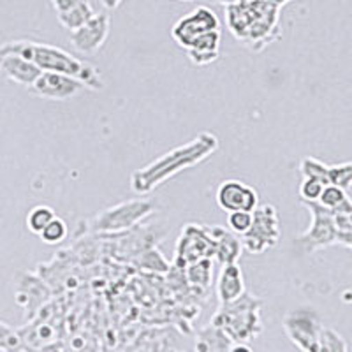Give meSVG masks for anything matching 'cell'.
<instances>
[{"instance_id":"25","label":"cell","mask_w":352,"mask_h":352,"mask_svg":"<svg viewBox=\"0 0 352 352\" xmlns=\"http://www.w3.org/2000/svg\"><path fill=\"white\" fill-rule=\"evenodd\" d=\"M39 238L48 245H58L67 238V224L60 217H55V219L50 222L43 231L39 232Z\"/></svg>"},{"instance_id":"38","label":"cell","mask_w":352,"mask_h":352,"mask_svg":"<svg viewBox=\"0 0 352 352\" xmlns=\"http://www.w3.org/2000/svg\"><path fill=\"white\" fill-rule=\"evenodd\" d=\"M178 2H192V0H178Z\"/></svg>"},{"instance_id":"16","label":"cell","mask_w":352,"mask_h":352,"mask_svg":"<svg viewBox=\"0 0 352 352\" xmlns=\"http://www.w3.org/2000/svg\"><path fill=\"white\" fill-rule=\"evenodd\" d=\"M215 292L217 298H219V303H231V301L238 300L243 294V272H241V268L236 263L222 264L220 275L217 278Z\"/></svg>"},{"instance_id":"22","label":"cell","mask_w":352,"mask_h":352,"mask_svg":"<svg viewBox=\"0 0 352 352\" xmlns=\"http://www.w3.org/2000/svg\"><path fill=\"white\" fill-rule=\"evenodd\" d=\"M56 217V213L53 212V208L46 206V204H39V206H34L27 215V228L28 231L32 232V234H37L39 236V232L43 231L46 226L52 222L53 219Z\"/></svg>"},{"instance_id":"29","label":"cell","mask_w":352,"mask_h":352,"mask_svg":"<svg viewBox=\"0 0 352 352\" xmlns=\"http://www.w3.org/2000/svg\"><path fill=\"white\" fill-rule=\"evenodd\" d=\"M324 188V184L316 178H303L300 185V197L303 203H317L320 192Z\"/></svg>"},{"instance_id":"2","label":"cell","mask_w":352,"mask_h":352,"mask_svg":"<svg viewBox=\"0 0 352 352\" xmlns=\"http://www.w3.org/2000/svg\"><path fill=\"white\" fill-rule=\"evenodd\" d=\"M280 8L268 0L236 2L226 6V23L229 32L247 46L259 53L280 37Z\"/></svg>"},{"instance_id":"19","label":"cell","mask_w":352,"mask_h":352,"mask_svg":"<svg viewBox=\"0 0 352 352\" xmlns=\"http://www.w3.org/2000/svg\"><path fill=\"white\" fill-rule=\"evenodd\" d=\"M232 340L217 326L208 324L196 336V352H231Z\"/></svg>"},{"instance_id":"12","label":"cell","mask_w":352,"mask_h":352,"mask_svg":"<svg viewBox=\"0 0 352 352\" xmlns=\"http://www.w3.org/2000/svg\"><path fill=\"white\" fill-rule=\"evenodd\" d=\"M217 204L224 212H254L259 206L257 190L238 180H226L217 188Z\"/></svg>"},{"instance_id":"31","label":"cell","mask_w":352,"mask_h":352,"mask_svg":"<svg viewBox=\"0 0 352 352\" xmlns=\"http://www.w3.org/2000/svg\"><path fill=\"white\" fill-rule=\"evenodd\" d=\"M53 6V9H55L56 14H60V12H65L69 11L71 8H74V6H78L81 2V0H50Z\"/></svg>"},{"instance_id":"3","label":"cell","mask_w":352,"mask_h":352,"mask_svg":"<svg viewBox=\"0 0 352 352\" xmlns=\"http://www.w3.org/2000/svg\"><path fill=\"white\" fill-rule=\"evenodd\" d=\"M4 53H14V55L23 56L32 64H36L41 71L67 74V76L81 81L83 87L90 88V90H100L104 87L100 72L92 64L80 60L65 50L56 48L52 44L27 39L9 41V43L0 46V55H4Z\"/></svg>"},{"instance_id":"36","label":"cell","mask_w":352,"mask_h":352,"mask_svg":"<svg viewBox=\"0 0 352 352\" xmlns=\"http://www.w3.org/2000/svg\"><path fill=\"white\" fill-rule=\"evenodd\" d=\"M319 352H326V349L322 347V345H320V349H319Z\"/></svg>"},{"instance_id":"27","label":"cell","mask_w":352,"mask_h":352,"mask_svg":"<svg viewBox=\"0 0 352 352\" xmlns=\"http://www.w3.org/2000/svg\"><path fill=\"white\" fill-rule=\"evenodd\" d=\"M0 349H4L6 352H25L18 329L11 328L2 320H0Z\"/></svg>"},{"instance_id":"39","label":"cell","mask_w":352,"mask_h":352,"mask_svg":"<svg viewBox=\"0 0 352 352\" xmlns=\"http://www.w3.org/2000/svg\"><path fill=\"white\" fill-rule=\"evenodd\" d=\"M0 352H6V351H4V349H0Z\"/></svg>"},{"instance_id":"34","label":"cell","mask_w":352,"mask_h":352,"mask_svg":"<svg viewBox=\"0 0 352 352\" xmlns=\"http://www.w3.org/2000/svg\"><path fill=\"white\" fill-rule=\"evenodd\" d=\"M268 2H272L273 6H276V8H284L285 4H289V2H292V0H268Z\"/></svg>"},{"instance_id":"8","label":"cell","mask_w":352,"mask_h":352,"mask_svg":"<svg viewBox=\"0 0 352 352\" xmlns=\"http://www.w3.org/2000/svg\"><path fill=\"white\" fill-rule=\"evenodd\" d=\"M155 213V204L150 199H131L100 212L94 220L97 232H122Z\"/></svg>"},{"instance_id":"28","label":"cell","mask_w":352,"mask_h":352,"mask_svg":"<svg viewBox=\"0 0 352 352\" xmlns=\"http://www.w3.org/2000/svg\"><path fill=\"white\" fill-rule=\"evenodd\" d=\"M140 266L148 272L155 273H166L169 272V264L164 259V256L157 250V248H150L144 254H141L140 257Z\"/></svg>"},{"instance_id":"10","label":"cell","mask_w":352,"mask_h":352,"mask_svg":"<svg viewBox=\"0 0 352 352\" xmlns=\"http://www.w3.org/2000/svg\"><path fill=\"white\" fill-rule=\"evenodd\" d=\"M212 30H220L219 18L210 8L199 6L173 25L171 37L180 44L182 48L187 50L197 37L212 32Z\"/></svg>"},{"instance_id":"18","label":"cell","mask_w":352,"mask_h":352,"mask_svg":"<svg viewBox=\"0 0 352 352\" xmlns=\"http://www.w3.org/2000/svg\"><path fill=\"white\" fill-rule=\"evenodd\" d=\"M210 232H212L213 243H215L213 257L220 264L236 263L241 256V250H243L240 236H236L232 231H226L224 228H219V226L210 228Z\"/></svg>"},{"instance_id":"15","label":"cell","mask_w":352,"mask_h":352,"mask_svg":"<svg viewBox=\"0 0 352 352\" xmlns=\"http://www.w3.org/2000/svg\"><path fill=\"white\" fill-rule=\"evenodd\" d=\"M41 72L43 71L36 64H32L23 56L14 55V53L0 55V74L8 78V80L14 81V83L30 88L34 81L39 78Z\"/></svg>"},{"instance_id":"14","label":"cell","mask_w":352,"mask_h":352,"mask_svg":"<svg viewBox=\"0 0 352 352\" xmlns=\"http://www.w3.org/2000/svg\"><path fill=\"white\" fill-rule=\"evenodd\" d=\"M50 298L48 287L37 278L36 275L25 273L18 278L16 285V301L21 308H25V316L28 320H32L39 308L43 307Z\"/></svg>"},{"instance_id":"21","label":"cell","mask_w":352,"mask_h":352,"mask_svg":"<svg viewBox=\"0 0 352 352\" xmlns=\"http://www.w3.org/2000/svg\"><path fill=\"white\" fill-rule=\"evenodd\" d=\"M185 275L187 280L192 285L199 289H208L212 284V275H213V264L212 259H199L196 263H190L185 266Z\"/></svg>"},{"instance_id":"9","label":"cell","mask_w":352,"mask_h":352,"mask_svg":"<svg viewBox=\"0 0 352 352\" xmlns=\"http://www.w3.org/2000/svg\"><path fill=\"white\" fill-rule=\"evenodd\" d=\"M215 243L210 228L199 224H187L182 229V234L176 241L175 263L184 270L187 264L199 259H213Z\"/></svg>"},{"instance_id":"11","label":"cell","mask_w":352,"mask_h":352,"mask_svg":"<svg viewBox=\"0 0 352 352\" xmlns=\"http://www.w3.org/2000/svg\"><path fill=\"white\" fill-rule=\"evenodd\" d=\"M111 21L106 12H96L90 20L71 32V44L74 50L85 55H94L102 48L109 36Z\"/></svg>"},{"instance_id":"37","label":"cell","mask_w":352,"mask_h":352,"mask_svg":"<svg viewBox=\"0 0 352 352\" xmlns=\"http://www.w3.org/2000/svg\"><path fill=\"white\" fill-rule=\"evenodd\" d=\"M238 2H252V0H238Z\"/></svg>"},{"instance_id":"20","label":"cell","mask_w":352,"mask_h":352,"mask_svg":"<svg viewBox=\"0 0 352 352\" xmlns=\"http://www.w3.org/2000/svg\"><path fill=\"white\" fill-rule=\"evenodd\" d=\"M94 14H96V11H94L92 4H90L88 0H81L80 4L71 8L69 11L56 14V18H58L62 27L67 28L69 32H72V30H76V28H80L81 25L87 23Z\"/></svg>"},{"instance_id":"4","label":"cell","mask_w":352,"mask_h":352,"mask_svg":"<svg viewBox=\"0 0 352 352\" xmlns=\"http://www.w3.org/2000/svg\"><path fill=\"white\" fill-rule=\"evenodd\" d=\"M263 301L247 291L231 303H220L210 324L220 328L232 340V344H247L263 331L261 320Z\"/></svg>"},{"instance_id":"5","label":"cell","mask_w":352,"mask_h":352,"mask_svg":"<svg viewBox=\"0 0 352 352\" xmlns=\"http://www.w3.org/2000/svg\"><path fill=\"white\" fill-rule=\"evenodd\" d=\"M241 247L248 254H263L280 240V220L273 204H261L252 212V226L241 234Z\"/></svg>"},{"instance_id":"30","label":"cell","mask_w":352,"mask_h":352,"mask_svg":"<svg viewBox=\"0 0 352 352\" xmlns=\"http://www.w3.org/2000/svg\"><path fill=\"white\" fill-rule=\"evenodd\" d=\"M228 224L234 234H245L252 226V212H231L228 217Z\"/></svg>"},{"instance_id":"32","label":"cell","mask_w":352,"mask_h":352,"mask_svg":"<svg viewBox=\"0 0 352 352\" xmlns=\"http://www.w3.org/2000/svg\"><path fill=\"white\" fill-rule=\"evenodd\" d=\"M25 352H64V351H62L60 345L44 344V345H41V347H36V349H27Z\"/></svg>"},{"instance_id":"23","label":"cell","mask_w":352,"mask_h":352,"mask_svg":"<svg viewBox=\"0 0 352 352\" xmlns=\"http://www.w3.org/2000/svg\"><path fill=\"white\" fill-rule=\"evenodd\" d=\"M328 184L340 187L349 194L352 184V164L344 162L338 166H328Z\"/></svg>"},{"instance_id":"24","label":"cell","mask_w":352,"mask_h":352,"mask_svg":"<svg viewBox=\"0 0 352 352\" xmlns=\"http://www.w3.org/2000/svg\"><path fill=\"white\" fill-rule=\"evenodd\" d=\"M300 173L303 175V178H316V180H320L324 185H329L328 166L317 160L316 157H305V159H301Z\"/></svg>"},{"instance_id":"13","label":"cell","mask_w":352,"mask_h":352,"mask_svg":"<svg viewBox=\"0 0 352 352\" xmlns=\"http://www.w3.org/2000/svg\"><path fill=\"white\" fill-rule=\"evenodd\" d=\"M30 88L36 96L44 97V99L65 100L78 96L85 87L81 81L74 80L67 74L43 71Z\"/></svg>"},{"instance_id":"17","label":"cell","mask_w":352,"mask_h":352,"mask_svg":"<svg viewBox=\"0 0 352 352\" xmlns=\"http://www.w3.org/2000/svg\"><path fill=\"white\" fill-rule=\"evenodd\" d=\"M185 52H187L188 60L197 67L213 64L220 55V30L203 34Z\"/></svg>"},{"instance_id":"26","label":"cell","mask_w":352,"mask_h":352,"mask_svg":"<svg viewBox=\"0 0 352 352\" xmlns=\"http://www.w3.org/2000/svg\"><path fill=\"white\" fill-rule=\"evenodd\" d=\"M349 199H351L349 194L345 192V190H342L340 187H336V185H324V188H322V192H320L319 201H317V203L328 210H336L338 206H342V204Z\"/></svg>"},{"instance_id":"35","label":"cell","mask_w":352,"mask_h":352,"mask_svg":"<svg viewBox=\"0 0 352 352\" xmlns=\"http://www.w3.org/2000/svg\"><path fill=\"white\" fill-rule=\"evenodd\" d=\"M212 2H215V4H220V6H231V4H236L238 0H212Z\"/></svg>"},{"instance_id":"6","label":"cell","mask_w":352,"mask_h":352,"mask_svg":"<svg viewBox=\"0 0 352 352\" xmlns=\"http://www.w3.org/2000/svg\"><path fill=\"white\" fill-rule=\"evenodd\" d=\"M282 326L289 340L301 352H319L324 326L314 308L301 307L291 310L285 314Z\"/></svg>"},{"instance_id":"7","label":"cell","mask_w":352,"mask_h":352,"mask_svg":"<svg viewBox=\"0 0 352 352\" xmlns=\"http://www.w3.org/2000/svg\"><path fill=\"white\" fill-rule=\"evenodd\" d=\"M305 208L310 212V226L303 234L296 238V243L303 248L307 254L316 250L342 245L340 234L336 231L335 220H333V210L320 206L319 203H303Z\"/></svg>"},{"instance_id":"1","label":"cell","mask_w":352,"mask_h":352,"mask_svg":"<svg viewBox=\"0 0 352 352\" xmlns=\"http://www.w3.org/2000/svg\"><path fill=\"white\" fill-rule=\"evenodd\" d=\"M219 148V140L212 132H201L194 138L192 141L176 146L169 150L162 157L155 159L144 168L136 169L131 176V188L132 192L144 196L150 194L153 188L168 182L180 171L194 166L201 164L203 160L208 159L210 155L217 152Z\"/></svg>"},{"instance_id":"33","label":"cell","mask_w":352,"mask_h":352,"mask_svg":"<svg viewBox=\"0 0 352 352\" xmlns=\"http://www.w3.org/2000/svg\"><path fill=\"white\" fill-rule=\"evenodd\" d=\"M124 0H100V4H102V8L108 9V11H113V9H116L118 6L122 4Z\"/></svg>"}]
</instances>
